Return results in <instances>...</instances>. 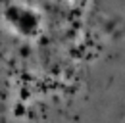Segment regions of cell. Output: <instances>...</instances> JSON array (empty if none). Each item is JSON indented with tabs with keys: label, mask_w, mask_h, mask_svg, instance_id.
<instances>
[{
	"label": "cell",
	"mask_w": 125,
	"mask_h": 123,
	"mask_svg": "<svg viewBox=\"0 0 125 123\" xmlns=\"http://www.w3.org/2000/svg\"><path fill=\"white\" fill-rule=\"evenodd\" d=\"M0 123H125V0H0Z\"/></svg>",
	"instance_id": "obj_1"
}]
</instances>
